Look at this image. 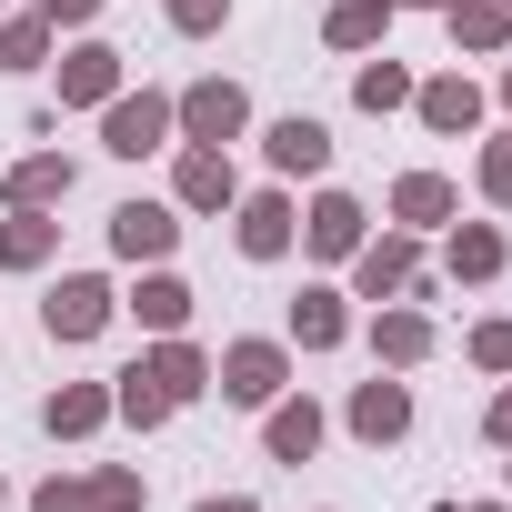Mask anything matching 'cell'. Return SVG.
Segmentation results:
<instances>
[{
	"label": "cell",
	"mask_w": 512,
	"mask_h": 512,
	"mask_svg": "<svg viewBox=\"0 0 512 512\" xmlns=\"http://www.w3.org/2000/svg\"><path fill=\"white\" fill-rule=\"evenodd\" d=\"M101 141H111L121 161H141V151H161V141H171V101H161V91H131V101L111 91V111H101Z\"/></svg>",
	"instance_id": "1"
},
{
	"label": "cell",
	"mask_w": 512,
	"mask_h": 512,
	"mask_svg": "<svg viewBox=\"0 0 512 512\" xmlns=\"http://www.w3.org/2000/svg\"><path fill=\"white\" fill-rule=\"evenodd\" d=\"M282 342H231L221 352V402H282Z\"/></svg>",
	"instance_id": "2"
},
{
	"label": "cell",
	"mask_w": 512,
	"mask_h": 512,
	"mask_svg": "<svg viewBox=\"0 0 512 512\" xmlns=\"http://www.w3.org/2000/svg\"><path fill=\"white\" fill-rule=\"evenodd\" d=\"M171 121H181V131H191V141H231V131H241V121H251V101H241V91H231V81H191V91H181V101H171Z\"/></svg>",
	"instance_id": "3"
},
{
	"label": "cell",
	"mask_w": 512,
	"mask_h": 512,
	"mask_svg": "<svg viewBox=\"0 0 512 512\" xmlns=\"http://www.w3.org/2000/svg\"><path fill=\"white\" fill-rule=\"evenodd\" d=\"M41 322H51V342H91L101 322H111V282H91V272H71L51 302H41Z\"/></svg>",
	"instance_id": "4"
},
{
	"label": "cell",
	"mask_w": 512,
	"mask_h": 512,
	"mask_svg": "<svg viewBox=\"0 0 512 512\" xmlns=\"http://www.w3.org/2000/svg\"><path fill=\"white\" fill-rule=\"evenodd\" d=\"M171 241H181V221L161 201H121L111 211V251H121V262H171Z\"/></svg>",
	"instance_id": "5"
},
{
	"label": "cell",
	"mask_w": 512,
	"mask_h": 512,
	"mask_svg": "<svg viewBox=\"0 0 512 512\" xmlns=\"http://www.w3.org/2000/svg\"><path fill=\"white\" fill-rule=\"evenodd\" d=\"M41 512H141V472H91V482H41Z\"/></svg>",
	"instance_id": "6"
},
{
	"label": "cell",
	"mask_w": 512,
	"mask_h": 512,
	"mask_svg": "<svg viewBox=\"0 0 512 512\" xmlns=\"http://www.w3.org/2000/svg\"><path fill=\"white\" fill-rule=\"evenodd\" d=\"M131 372H141V382H151V392H161V402H171V412H181V402H191V392H201V382H211V362H201V352H191V342H181V332H171V342H161V352H151V362H131Z\"/></svg>",
	"instance_id": "7"
},
{
	"label": "cell",
	"mask_w": 512,
	"mask_h": 512,
	"mask_svg": "<svg viewBox=\"0 0 512 512\" xmlns=\"http://www.w3.org/2000/svg\"><path fill=\"white\" fill-rule=\"evenodd\" d=\"M302 241L322 251V262H352V251H362V201L322 191V201H312V221H302Z\"/></svg>",
	"instance_id": "8"
},
{
	"label": "cell",
	"mask_w": 512,
	"mask_h": 512,
	"mask_svg": "<svg viewBox=\"0 0 512 512\" xmlns=\"http://www.w3.org/2000/svg\"><path fill=\"white\" fill-rule=\"evenodd\" d=\"M352 432H362V442H402V432H412V392H402V382H362V392H352Z\"/></svg>",
	"instance_id": "9"
},
{
	"label": "cell",
	"mask_w": 512,
	"mask_h": 512,
	"mask_svg": "<svg viewBox=\"0 0 512 512\" xmlns=\"http://www.w3.org/2000/svg\"><path fill=\"white\" fill-rule=\"evenodd\" d=\"M111 91H121V51L111 41H81L61 61V101H111Z\"/></svg>",
	"instance_id": "10"
},
{
	"label": "cell",
	"mask_w": 512,
	"mask_h": 512,
	"mask_svg": "<svg viewBox=\"0 0 512 512\" xmlns=\"http://www.w3.org/2000/svg\"><path fill=\"white\" fill-rule=\"evenodd\" d=\"M241 251H251V262H282V251H292V201L282 191L241 201Z\"/></svg>",
	"instance_id": "11"
},
{
	"label": "cell",
	"mask_w": 512,
	"mask_h": 512,
	"mask_svg": "<svg viewBox=\"0 0 512 512\" xmlns=\"http://www.w3.org/2000/svg\"><path fill=\"white\" fill-rule=\"evenodd\" d=\"M322 161H332V131L322 121H302V111L272 121V171H322Z\"/></svg>",
	"instance_id": "12"
},
{
	"label": "cell",
	"mask_w": 512,
	"mask_h": 512,
	"mask_svg": "<svg viewBox=\"0 0 512 512\" xmlns=\"http://www.w3.org/2000/svg\"><path fill=\"white\" fill-rule=\"evenodd\" d=\"M11 201H21V211H51V201H71V161H61V151H31V161L11 171Z\"/></svg>",
	"instance_id": "13"
},
{
	"label": "cell",
	"mask_w": 512,
	"mask_h": 512,
	"mask_svg": "<svg viewBox=\"0 0 512 512\" xmlns=\"http://www.w3.org/2000/svg\"><path fill=\"white\" fill-rule=\"evenodd\" d=\"M442 11H452L462 51H502L512 41V0H442Z\"/></svg>",
	"instance_id": "14"
},
{
	"label": "cell",
	"mask_w": 512,
	"mask_h": 512,
	"mask_svg": "<svg viewBox=\"0 0 512 512\" xmlns=\"http://www.w3.org/2000/svg\"><path fill=\"white\" fill-rule=\"evenodd\" d=\"M352 272H362L372 302H392V292L412 282V241H362V251H352Z\"/></svg>",
	"instance_id": "15"
},
{
	"label": "cell",
	"mask_w": 512,
	"mask_h": 512,
	"mask_svg": "<svg viewBox=\"0 0 512 512\" xmlns=\"http://www.w3.org/2000/svg\"><path fill=\"white\" fill-rule=\"evenodd\" d=\"M392 211L432 231V221H452V181H442V171H402V181H392Z\"/></svg>",
	"instance_id": "16"
},
{
	"label": "cell",
	"mask_w": 512,
	"mask_h": 512,
	"mask_svg": "<svg viewBox=\"0 0 512 512\" xmlns=\"http://www.w3.org/2000/svg\"><path fill=\"white\" fill-rule=\"evenodd\" d=\"M61 442H81V432H101L111 422V392H91V382H71V392H51V412H41Z\"/></svg>",
	"instance_id": "17"
},
{
	"label": "cell",
	"mask_w": 512,
	"mask_h": 512,
	"mask_svg": "<svg viewBox=\"0 0 512 512\" xmlns=\"http://www.w3.org/2000/svg\"><path fill=\"white\" fill-rule=\"evenodd\" d=\"M51 241H61V221L11 211V231H0V262H11V272H41V262H51Z\"/></svg>",
	"instance_id": "18"
},
{
	"label": "cell",
	"mask_w": 512,
	"mask_h": 512,
	"mask_svg": "<svg viewBox=\"0 0 512 512\" xmlns=\"http://www.w3.org/2000/svg\"><path fill=\"white\" fill-rule=\"evenodd\" d=\"M412 101H422L432 131H472V121H482V91H472V81H432V91H412Z\"/></svg>",
	"instance_id": "19"
},
{
	"label": "cell",
	"mask_w": 512,
	"mask_h": 512,
	"mask_svg": "<svg viewBox=\"0 0 512 512\" xmlns=\"http://www.w3.org/2000/svg\"><path fill=\"white\" fill-rule=\"evenodd\" d=\"M181 201H191V211H231V161H221V151H191V161H181Z\"/></svg>",
	"instance_id": "20"
},
{
	"label": "cell",
	"mask_w": 512,
	"mask_h": 512,
	"mask_svg": "<svg viewBox=\"0 0 512 512\" xmlns=\"http://www.w3.org/2000/svg\"><path fill=\"white\" fill-rule=\"evenodd\" d=\"M292 342H302V352H332V342H342V292H302V302H292Z\"/></svg>",
	"instance_id": "21"
},
{
	"label": "cell",
	"mask_w": 512,
	"mask_h": 512,
	"mask_svg": "<svg viewBox=\"0 0 512 512\" xmlns=\"http://www.w3.org/2000/svg\"><path fill=\"white\" fill-rule=\"evenodd\" d=\"M312 442H322V412L312 402H272V462H312Z\"/></svg>",
	"instance_id": "22"
},
{
	"label": "cell",
	"mask_w": 512,
	"mask_h": 512,
	"mask_svg": "<svg viewBox=\"0 0 512 512\" xmlns=\"http://www.w3.org/2000/svg\"><path fill=\"white\" fill-rule=\"evenodd\" d=\"M452 272H462V282H492V272H502V231H492V221L452 231Z\"/></svg>",
	"instance_id": "23"
},
{
	"label": "cell",
	"mask_w": 512,
	"mask_h": 512,
	"mask_svg": "<svg viewBox=\"0 0 512 512\" xmlns=\"http://www.w3.org/2000/svg\"><path fill=\"white\" fill-rule=\"evenodd\" d=\"M131 312H141V322H151V332H181V322H191V292H181V282H171V272H151V282H141V302H131Z\"/></svg>",
	"instance_id": "24"
},
{
	"label": "cell",
	"mask_w": 512,
	"mask_h": 512,
	"mask_svg": "<svg viewBox=\"0 0 512 512\" xmlns=\"http://www.w3.org/2000/svg\"><path fill=\"white\" fill-rule=\"evenodd\" d=\"M372 342H382V362H422V352H432V322H422V312H382Z\"/></svg>",
	"instance_id": "25"
},
{
	"label": "cell",
	"mask_w": 512,
	"mask_h": 512,
	"mask_svg": "<svg viewBox=\"0 0 512 512\" xmlns=\"http://www.w3.org/2000/svg\"><path fill=\"white\" fill-rule=\"evenodd\" d=\"M382 21H392V0H342V11H332V41H342V51H372Z\"/></svg>",
	"instance_id": "26"
},
{
	"label": "cell",
	"mask_w": 512,
	"mask_h": 512,
	"mask_svg": "<svg viewBox=\"0 0 512 512\" xmlns=\"http://www.w3.org/2000/svg\"><path fill=\"white\" fill-rule=\"evenodd\" d=\"M352 101H362V111H402V101H412V71H402V61H372V71L352 81Z\"/></svg>",
	"instance_id": "27"
},
{
	"label": "cell",
	"mask_w": 512,
	"mask_h": 512,
	"mask_svg": "<svg viewBox=\"0 0 512 512\" xmlns=\"http://www.w3.org/2000/svg\"><path fill=\"white\" fill-rule=\"evenodd\" d=\"M41 51H51V11H41V21H11V31H0V71H31Z\"/></svg>",
	"instance_id": "28"
},
{
	"label": "cell",
	"mask_w": 512,
	"mask_h": 512,
	"mask_svg": "<svg viewBox=\"0 0 512 512\" xmlns=\"http://www.w3.org/2000/svg\"><path fill=\"white\" fill-rule=\"evenodd\" d=\"M472 362H482V372H512V322H482V332H472Z\"/></svg>",
	"instance_id": "29"
},
{
	"label": "cell",
	"mask_w": 512,
	"mask_h": 512,
	"mask_svg": "<svg viewBox=\"0 0 512 512\" xmlns=\"http://www.w3.org/2000/svg\"><path fill=\"white\" fill-rule=\"evenodd\" d=\"M482 191H492V201H512V141H492V151H482Z\"/></svg>",
	"instance_id": "30"
},
{
	"label": "cell",
	"mask_w": 512,
	"mask_h": 512,
	"mask_svg": "<svg viewBox=\"0 0 512 512\" xmlns=\"http://www.w3.org/2000/svg\"><path fill=\"white\" fill-rule=\"evenodd\" d=\"M221 11H231V0H171V21H181V31H221Z\"/></svg>",
	"instance_id": "31"
},
{
	"label": "cell",
	"mask_w": 512,
	"mask_h": 512,
	"mask_svg": "<svg viewBox=\"0 0 512 512\" xmlns=\"http://www.w3.org/2000/svg\"><path fill=\"white\" fill-rule=\"evenodd\" d=\"M41 11H51V31H61V21H91L101 0H41Z\"/></svg>",
	"instance_id": "32"
},
{
	"label": "cell",
	"mask_w": 512,
	"mask_h": 512,
	"mask_svg": "<svg viewBox=\"0 0 512 512\" xmlns=\"http://www.w3.org/2000/svg\"><path fill=\"white\" fill-rule=\"evenodd\" d=\"M492 442H512V392H502V402H492Z\"/></svg>",
	"instance_id": "33"
},
{
	"label": "cell",
	"mask_w": 512,
	"mask_h": 512,
	"mask_svg": "<svg viewBox=\"0 0 512 512\" xmlns=\"http://www.w3.org/2000/svg\"><path fill=\"white\" fill-rule=\"evenodd\" d=\"M201 512H251V502H241V492H221V502H201Z\"/></svg>",
	"instance_id": "34"
},
{
	"label": "cell",
	"mask_w": 512,
	"mask_h": 512,
	"mask_svg": "<svg viewBox=\"0 0 512 512\" xmlns=\"http://www.w3.org/2000/svg\"><path fill=\"white\" fill-rule=\"evenodd\" d=\"M392 11H442V0H392Z\"/></svg>",
	"instance_id": "35"
},
{
	"label": "cell",
	"mask_w": 512,
	"mask_h": 512,
	"mask_svg": "<svg viewBox=\"0 0 512 512\" xmlns=\"http://www.w3.org/2000/svg\"><path fill=\"white\" fill-rule=\"evenodd\" d=\"M502 101H512V71H502Z\"/></svg>",
	"instance_id": "36"
},
{
	"label": "cell",
	"mask_w": 512,
	"mask_h": 512,
	"mask_svg": "<svg viewBox=\"0 0 512 512\" xmlns=\"http://www.w3.org/2000/svg\"><path fill=\"white\" fill-rule=\"evenodd\" d=\"M472 512H502V502H472Z\"/></svg>",
	"instance_id": "37"
}]
</instances>
